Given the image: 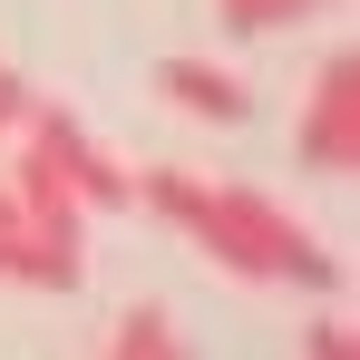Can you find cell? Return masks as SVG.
<instances>
[{
  "mask_svg": "<svg viewBox=\"0 0 360 360\" xmlns=\"http://www.w3.org/2000/svg\"><path fill=\"white\" fill-rule=\"evenodd\" d=\"M195 243L224 263V273H243V283H292V292H341V253L311 234V224H292L263 185H214L205 195V224H195Z\"/></svg>",
  "mask_w": 360,
  "mask_h": 360,
  "instance_id": "6da1fadb",
  "label": "cell"
},
{
  "mask_svg": "<svg viewBox=\"0 0 360 360\" xmlns=\"http://www.w3.org/2000/svg\"><path fill=\"white\" fill-rule=\"evenodd\" d=\"M20 136H30V146H39V156H49V166L68 176V195H78V205H98V214H117V205H136V176H127V166H117V156H108V146H98V136H88L78 117H68V108H49V98H30V117H20Z\"/></svg>",
  "mask_w": 360,
  "mask_h": 360,
  "instance_id": "7a4b0ae2",
  "label": "cell"
},
{
  "mask_svg": "<svg viewBox=\"0 0 360 360\" xmlns=\"http://www.w3.org/2000/svg\"><path fill=\"white\" fill-rule=\"evenodd\" d=\"M302 166L311 176H351L360 166V59L331 49L311 78V108H302Z\"/></svg>",
  "mask_w": 360,
  "mask_h": 360,
  "instance_id": "3957f363",
  "label": "cell"
},
{
  "mask_svg": "<svg viewBox=\"0 0 360 360\" xmlns=\"http://www.w3.org/2000/svg\"><path fill=\"white\" fill-rule=\"evenodd\" d=\"M0 273L30 283V292H78V283H88L78 214H20V224H10V253H0Z\"/></svg>",
  "mask_w": 360,
  "mask_h": 360,
  "instance_id": "277c9868",
  "label": "cell"
},
{
  "mask_svg": "<svg viewBox=\"0 0 360 360\" xmlns=\"http://www.w3.org/2000/svg\"><path fill=\"white\" fill-rule=\"evenodd\" d=\"M156 88L176 98L185 117H205V127H243L253 117V88L234 68H214V59H156Z\"/></svg>",
  "mask_w": 360,
  "mask_h": 360,
  "instance_id": "5b68a950",
  "label": "cell"
},
{
  "mask_svg": "<svg viewBox=\"0 0 360 360\" xmlns=\"http://www.w3.org/2000/svg\"><path fill=\"white\" fill-rule=\"evenodd\" d=\"M205 195H214V185H205V176H185V166L136 176V205H146L156 224H176V234H195V224H205Z\"/></svg>",
  "mask_w": 360,
  "mask_h": 360,
  "instance_id": "8992f818",
  "label": "cell"
},
{
  "mask_svg": "<svg viewBox=\"0 0 360 360\" xmlns=\"http://www.w3.org/2000/svg\"><path fill=\"white\" fill-rule=\"evenodd\" d=\"M108 351H117V360H176V321L136 302V311H117V331H108Z\"/></svg>",
  "mask_w": 360,
  "mask_h": 360,
  "instance_id": "52a82bcc",
  "label": "cell"
},
{
  "mask_svg": "<svg viewBox=\"0 0 360 360\" xmlns=\"http://www.w3.org/2000/svg\"><path fill=\"white\" fill-rule=\"evenodd\" d=\"M214 10H224V30H253V39H263V30L311 20V0H214Z\"/></svg>",
  "mask_w": 360,
  "mask_h": 360,
  "instance_id": "ba28073f",
  "label": "cell"
},
{
  "mask_svg": "<svg viewBox=\"0 0 360 360\" xmlns=\"http://www.w3.org/2000/svg\"><path fill=\"white\" fill-rule=\"evenodd\" d=\"M20 117H30V78L0 59V136H20Z\"/></svg>",
  "mask_w": 360,
  "mask_h": 360,
  "instance_id": "9c48e42d",
  "label": "cell"
},
{
  "mask_svg": "<svg viewBox=\"0 0 360 360\" xmlns=\"http://www.w3.org/2000/svg\"><path fill=\"white\" fill-rule=\"evenodd\" d=\"M302 351H311V360H341V351H351V321H341V311H331V321H311V331H302Z\"/></svg>",
  "mask_w": 360,
  "mask_h": 360,
  "instance_id": "30bf717a",
  "label": "cell"
},
{
  "mask_svg": "<svg viewBox=\"0 0 360 360\" xmlns=\"http://www.w3.org/2000/svg\"><path fill=\"white\" fill-rule=\"evenodd\" d=\"M311 10H321V0H311Z\"/></svg>",
  "mask_w": 360,
  "mask_h": 360,
  "instance_id": "8fae6325",
  "label": "cell"
}]
</instances>
